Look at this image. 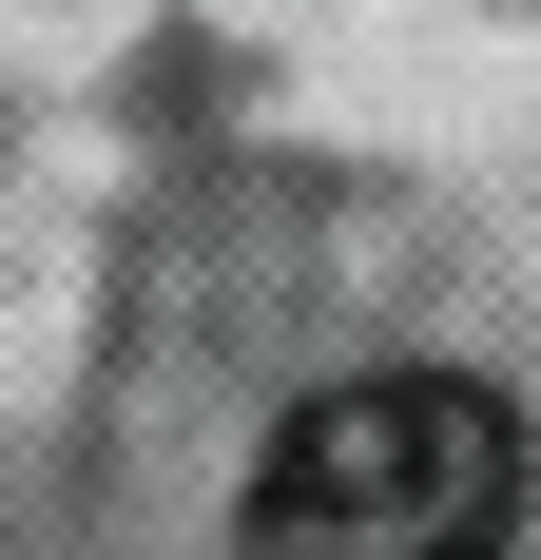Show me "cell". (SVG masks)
<instances>
[{"mask_svg":"<svg viewBox=\"0 0 541 560\" xmlns=\"http://www.w3.org/2000/svg\"><path fill=\"white\" fill-rule=\"evenodd\" d=\"M522 522V425L464 368H368V387H310L270 425L232 560H503Z\"/></svg>","mask_w":541,"mask_h":560,"instance_id":"1","label":"cell"}]
</instances>
